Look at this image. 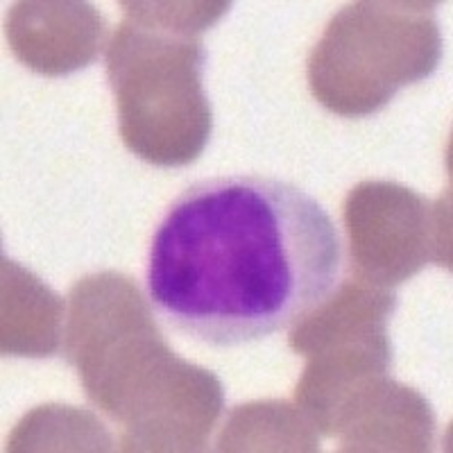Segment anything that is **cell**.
Returning a JSON list of instances; mask_svg holds the SVG:
<instances>
[{
	"instance_id": "obj_1",
	"label": "cell",
	"mask_w": 453,
	"mask_h": 453,
	"mask_svg": "<svg viewBox=\"0 0 453 453\" xmlns=\"http://www.w3.org/2000/svg\"><path fill=\"white\" fill-rule=\"evenodd\" d=\"M342 245L315 197L273 177L232 175L186 188L157 226L152 304L211 347L268 338L329 297Z\"/></svg>"
},
{
	"instance_id": "obj_2",
	"label": "cell",
	"mask_w": 453,
	"mask_h": 453,
	"mask_svg": "<svg viewBox=\"0 0 453 453\" xmlns=\"http://www.w3.org/2000/svg\"><path fill=\"white\" fill-rule=\"evenodd\" d=\"M127 19L113 35L107 75L120 119V136L155 165H186L211 134V104L202 88L200 32L229 10L186 3H123Z\"/></svg>"
},
{
	"instance_id": "obj_3",
	"label": "cell",
	"mask_w": 453,
	"mask_h": 453,
	"mask_svg": "<svg viewBox=\"0 0 453 453\" xmlns=\"http://www.w3.org/2000/svg\"><path fill=\"white\" fill-rule=\"evenodd\" d=\"M442 57L435 3H354L331 19L309 59V84L329 111L361 119Z\"/></svg>"
},
{
	"instance_id": "obj_4",
	"label": "cell",
	"mask_w": 453,
	"mask_h": 453,
	"mask_svg": "<svg viewBox=\"0 0 453 453\" xmlns=\"http://www.w3.org/2000/svg\"><path fill=\"white\" fill-rule=\"evenodd\" d=\"M392 293L349 281L334 299L315 306L313 315L299 319L290 335V347L311 358L297 386V402L329 435L376 396V383L392 361Z\"/></svg>"
},
{
	"instance_id": "obj_5",
	"label": "cell",
	"mask_w": 453,
	"mask_h": 453,
	"mask_svg": "<svg viewBox=\"0 0 453 453\" xmlns=\"http://www.w3.org/2000/svg\"><path fill=\"white\" fill-rule=\"evenodd\" d=\"M379 206L372 209L361 188L351 191L345 206L351 258L363 277L379 283H402L412 277L428 258H435L431 245L433 220L438 213L418 193L396 184L367 181ZM438 261V258H435Z\"/></svg>"
},
{
	"instance_id": "obj_6",
	"label": "cell",
	"mask_w": 453,
	"mask_h": 453,
	"mask_svg": "<svg viewBox=\"0 0 453 453\" xmlns=\"http://www.w3.org/2000/svg\"><path fill=\"white\" fill-rule=\"evenodd\" d=\"M103 32V19L80 3H23L7 23L16 57L46 75L87 66Z\"/></svg>"
}]
</instances>
